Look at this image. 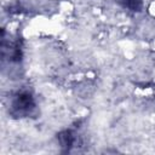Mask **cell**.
<instances>
[{
	"mask_svg": "<svg viewBox=\"0 0 155 155\" xmlns=\"http://www.w3.org/2000/svg\"><path fill=\"white\" fill-rule=\"evenodd\" d=\"M36 103L29 91L15 93L10 102V113L16 117H28L35 110Z\"/></svg>",
	"mask_w": 155,
	"mask_h": 155,
	"instance_id": "6da1fadb",
	"label": "cell"
},
{
	"mask_svg": "<svg viewBox=\"0 0 155 155\" xmlns=\"http://www.w3.org/2000/svg\"><path fill=\"white\" fill-rule=\"evenodd\" d=\"M117 1L130 11H140L143 5V0H117Z\"/></svg>",
	"mask_w": 155,
	"mask_h": 155,
	"instance_id": "7a4b0ae2",
	"label": "cell"
}]
</instances>
